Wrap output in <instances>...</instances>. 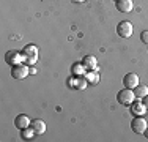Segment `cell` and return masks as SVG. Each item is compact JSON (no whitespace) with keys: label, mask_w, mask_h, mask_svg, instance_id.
<instances>
[{"label":"cell","mask_w":148,"mask_h":142,"mask_svg":"<svg viewBox=\"0 0 148 142\" xmlns=\"http://www.w3.org/2000/svg\"><path fill=\"white\" fill-rule=\"evenodd\" d=\"M134 99H136V95H134V90H131V88H123V90L118 92L117 95V101L120 103V104L123 106H131L134 103Z\"/></svg>","instance_id":"obj_2"},{"label":"cell","mask_w":148,"mask_h":142,"mask_svg":"<svg viewBox=\"0 0 148 142\" xmlns=\"http://www.w3.org/2000/svg\"><path fill=\"white\" fill-rule=\"evenodd\" d=\"M22 52L25 57H36L38 52H40V49H38L36 44H27L25 48L22 49Z\"/></svg>","instance_id":"obj_14"},{"label":"cell","mask_w":148,"mask_h":142,"mask_svg":"<svg viewBox=\"0 0 148 142\" xmlns=\"http://www.w3.org/2000/svg\"><path fill=\"white\" fill-rule=\"evenodd\" d=\"M68 85L71 88H76V90H85L87 85H88V81L85 76H73L68 79Z\"/></svg>","instance_id":"obj_5"},{"label":"cell","mask_w":148,"mask_h":142,"mask_svg":"<svg viewBox=\"0 0 148 142\" xmlns=\"http://www.w3.org/2000/svg\"><path fill=\"white\" fill-rule=\"evenodd\" d=\"M147 126H148V123L142 115H136L134 120L131 122V128L136 134H143V131L147 130Z\"/></svg>","instance_id":"obj_6"},{"label":"cell","mask_w":148,"mask_h":142,"mask_svg":"<svg viewBox=\"0 0 148 142\" xmlns=\"http://www.w3.org/2000/svg\"><path fill=\"white\" fill-rule=\"evenodd\" d=\"M82 63H84V66L87 68V71H91V70L98 68V60H96L95 55H85L82 59Z\"/></svg>","instance_id":"obj_11"},{"label":"cell","mask_w":148,"mask_h":142,"mask_svg":"<svg viewBox=\"0 0 148 142\" xmlns=\"http://www.w3.org/2000/svg\"><path fill=\"white\" fill-rule=\"evenodd\" d=\"M134 95H136V98H139V99L145 98L148 95V87H147V85H140L139 84L136 88H134Z\"/></svg>","instance_id":"obj_16"},{"label":"cell","mask_w":148,"mask_h":142,"mask_svg":"<svg viewBox=\"0 0 148 142\" xmlns=\"http://www.w3.org/2000/svg\"><path fill=\"white\" fill-rule=\"evenodd\" d=\"M132 32H134V27L129 21H121L117 26V33L120 38H131Z\"/></svg>","instance_id":"obj_4"},{"label":"cell","mask_w":148,"mask_h":142,"mask_svg":"<svg viewBox=\"0 0 148 142\" xmlns=\"http://www.w3.org/2000/svg\"><path fill=\"white\" fill-rule=\"evenodd\" d=\"M30 123H32V120L25 115V114H19V115H16V119H14V126L17 128V130H24V128L30 126Z\"/></svg>","instance_id":"obj_10"},{"label":"cell","mask_w":148,"mask_h":142,"mask_svg":"<svg viewBox=\"0 0 148 142\" xmlns=\"http://www.w3.org/2000/svg\"><path fill=\"white\" fill-rule=\"evenodd\" d=\"M143 134H145V137H147V139H148V126H147V130L143 131Z\"/></svg>","instance_id":"obj_22"},{"label":"cell","mask_w":148,"mask_h":142,"mask_svg":"<svg viewBox=\"0 0 148 142\" xmlns=\"http://www.w3.org/2000/svg\"><path fill=\"white\" fill-rule=\"evenodd\" d=\"M147 46H148V44H147Z\"/></svg>","instance_id":"obj_24"},{"label":"cell","mask_w":148,"mask_h":142,"mask_svg":"<svg viewBox=\"0 0 148 142\" xmlns=\"http://www.w3.org/2000/svg\"><path fill=\"white\" fill-rule=\"evenodd\" d=\"M85 77H87V81H88V84H98V82H99V74H98L96 70L87 71Z\"/></svg>","instance_id":"obj_17"},{"label":"cell","mask_w":148,"mask_h":142,"mask_svg":"<svg viewBox=\"0 0 148 142\" xmlns=\"http://www.w3.org/2000/svg\"><path fill=\"white\" fill-rule=\"evenodd\" d=\"M140 40H142V43L148 44V30H143L142 33H140Z\"/></svg>","instance_id":"obj_19"},{"label":"cell","mask_w":148,"mask_h":142,"mask_svg":"<svg viewBox=\"0 0 148 142\" xmlns=\"http://www.w3.org/2000/svg\"><path fill=\"white\" fill-rule=\"evenodd\" d=\"M30 126L33 128V131L38 134V136H41V134H44L46 133V123L43 122V120H40V119H36V120H33V122L30 123Z\"/></svg>","instance_id":"obj_12"},{"label":"cell","mask_w":148,"mask_h":142,"mask_svg":"<svg viewBox=\"0 0 148 142\" xmlns=\"http://www.w3.org/2000/svg\"><path fill=\"white\" fill-rule=\"evenodd\" d=\"M142 101H143V104H145V108L148 109V95H147L145 98H142Z\"/></svg>","instance_id":"obj_20"},{"label":"cell","mask_w":148,"mask_h":142,"mask_svg":"<svg viewBox=\"0 0 148 142\" xmlns=\"http://www.w3.org/2000/svg\"><path fill=\"white\" fill-rule=\"evenodd\" d=\"M115 6L120 13H131L134 10V2L132 0H117Z\"/></svg>","instance_id":"obj_9"},{"label":"cell","mask_w":148,"mask_h":142,"mask_svg":"<svg viewBox=\"0 0 148 142\" xmlns=\"http://www.w3.org/2000/svg\"><path fill=\"white\" fill-rule=\"evenodd\" d=\"M73 2H74V3H84L85 0H73Z\"/></svg>","instance_id":"obj_21"},{"label":"cell","mask_w":148,"mask_h":142,"mask_svg":"<svg viewBox=\"0 0 148 142\" xmlns=\"http://www.w3.org/2000/svg\"><path fill=\"white\" fill-rule=\"evenodd\" d=\"M123 85H125L126 88L134 90V88L139 85V76H137L136 73H128L125 77H123Z\"/></svg>","instance_id":"obj_8"},{"label":"cell","mask_w":148,"mask_h":142,"mask_svg":"<svg viewBox=\"0 0 148 142\" xmlns=\"http://www.w3.org/2000/svg\"><path fill=\"white\" fill-rule=\"evenodd\" d=\"M38 62V55L36 57H25V60H24V63L29 66H35V63Z\"/></svg>","instance_id":"obj_18"},{"label":"cell","mask_w":148,"mask_h":142,"mask_svg":"<svg viewBox=\"0 0 148 142\" xmlns=\"http://www.w3.org/2000/svg\"><path fill=\"white\" fill-rule=\"evenodd\" d=\"M115 2H117V0H115Z\"/></svg>","instance_id":"obj_23"},{"label":"cell","mask_w":148,"mask_h":142,"mask_svg":"<svg viewBox=\"0 0 148 142\" xmlns=\"http://www.w3.org/2000/svg\"><path fill=\"white\" fill-rule=\"evenodd\" d=\"M35 131H33V128L32 126H27V128H24V130H21V137H22L24 141H32L35 137Z\"/></svg>","instance_id":"obj_15"},{"label":"cell","mask_w":148,"mask_h":142,"mask_svg":"<svg viewBox=\"0 0 148 142\" xmlns=\"http://www.w3.org/2000/svg\"><path fill=\"white\" fill-rule=\"evenodd\" d=\"M129 108H131V114H134V117L136 115H145L147 111H148V109L145 108V104H143V101L139 99V98L134 99V103L129 106Z\"/></svg>","instance_id":"obj_7"},{"label":"cell","mask_w":148,"mask_h":142,"mask_svg":"<svg viewBox=\"0 0 148 142\" xmlns=\"http://www.w3.org/2000/svg\"><path fill=\"white\" fill-rule=\"evenodd\" d=\"M30 74V66L25 65V63H19V65L11 66V76L17 81H22L25 79L27 76Z\"/></svg>","instance_id":"obj_3"},{"label":"cell","mask_w":148,"mask_h":142,"mask_svg":"<svg viewBox=\"0 0 148 142\" xmlns=\"http://www.w3.org/2000/svg\"><path fill=\"white\" fill-rule=\"evenodd\" d=\"M71 73H73V76H85L87 68L84 66L82 62H80V63H74V65L71 66Z\"/></svg>","instance_id":"obj_13"},{"label":"cell","mask_w":148,"mask_h":142,"mask_svg":"<svg viewBox=\"0 0 148 142\" xmlns=\"http://www.w3.org/2000/svg\"><path fill=\"white\" fill-rule=\"evenodd\" d=\"M24 60H25L24 52L17 51V49L8 51V52L5 54V62L8 63L10 66H14V65H19V63H24Z\"/></svg>","instance_id":"obj_1"}]
</instances>
